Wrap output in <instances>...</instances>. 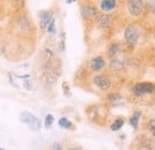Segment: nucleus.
Segmentation results:
<instances>
[{
  "instance_id": "nucleus-12",
  "label": "nucleus",
  "mask_w": 155,
  "mask_h": 150,
  "mask_svg": "<svg viewBox=\"0 0 155 150\" xmlns=\"http://www.w3.org/2000/svg\"><path fill=\"white\" fill-rule=\"evenodd\" d=\"M122 48H123V45H122L120 42H112V43H110V45L106 49V55L110 60L115 58V57H117L120 54Z\"/></svg>"
},
{
  "instance_id": "nucleus-30",
  "label": "nucleus",
  "mask_w": 155,
  "mask_h": 150,
  "mask_svg": "<svg viewBox=\"0 0 155 150\" xmlns=\"http://www.w3.org/2000/svg\"><path fill=\"white\" fill-rule=\"evenodd\" d=\"M0 150H5V149H2V148H0Z\"/></svg>"
},
{
  "instance_id": "nucleus-27",
  "label": "nucleus",
  "mask_w": 155,
  "mask_h": 150,
  "mask_svg": "<svg viewBox=\"0 0 155 150\" xmlns=\"http://www.w3.org/2000/svg\"><path fill=\"white\" fill-rule=\"evenodd\" d=\"M60 51H64V41L60 42Z\"/></svg>"
},
{
  "instance_id": "nucleus-2",
  "label": "nucleus",
  "mask_w": 155,
  "mask_h": 150,
  "mask_svg": "<svg viewBox=\"0 0 155 150\" xmlns=\"http://www.w3.org/2000/svg\"><path fill=\"white\" fill-rule=\"evenodd\" d=\"M155 93V83L149 81L137 82L133 87V94L135 96H144V95H152Z\"/></svg>"
},
{
  "instance_id": "nucleus-13",
  "label": "nucleus",
  "mask_w": 155,
  "mask_h": 150,
  "mask_svg": "<svg viewBox=\"0 0 155 150\" xmlns=\"http://www.w3.org/2000/svg\"><path fill=\"white\" fill-rule=\"evenodd\" d=\"M117 7V0H100L99 8L104 13H110L115 11Z\"/></svg>"
},
{
  "instance_id": "nucleus-19",
  "label": "nucleus",
  "mask_w": 155,
  "mask_h": 150,
  "mask_svg": "<svg viewBox=\"0 0 155 150\" xmlns=\"http://www.w3.org/2000/svg\"><path fill=\"white\" fill-rule=\"evenodd\" d=\"M147 8H148V12L155 17V0H149L147 2Z\"/></svg>"
},
{
  "instance_id": "nucleus-24",
  "label": "nucleus",
  "mask_w": 155,
  "mask_h": 150,
  "mask_svg": "<svg viewBox=\"0 0 155 150\" xmlns=\"http://www.w3.org/2000/svg\"><path fill=\"white\" fill-rule=\"evenodd\" d=\"M62 88L64 90V93H66V95H69V87H68V83H67V82H63Z\"/></svg>"
},
{
  "instance_id": "nucleus-10",
  "label": "nucleus",
  "mask_w": 155,
  "mask_h": 150,
  "mask_svg": "<svg viewBox=\"0 0 155 150\" xmlns=\"http://www.w3.org/2000/svg\"><path fill=\"white\" fill-rule=\"evenodd\" d=\"M107 67L111 72L114 73H119V72H123L127 68V62L123 60V58H118V57H115V58H111L110 62L107 63Z\"/></svg>"
},
{
  "instance_id": "nucleus-8",
  "label": "nucleus",
  "mask_w": 155,
  "mask_h": 150,
  "mask_svg": "<svg viewBox=\"0 0 155 150\" xmlns=\"http://www.w3.org/2000/svg\"><path fill=\"white\" fill-rule=\"evenodd\" d=\"M136 143H137L138 150H154V148H155L154 141H153L152 138L147 137L146 135H141V136L136 139Z\"/></svg>"
},
{
  "instance_id": "nucleus-15",
  "label": "nucleus",
  "mask_w": 155,
  "mask_h": 150,
  "mask_svg": "<svg viewBox=\"0 0 155 150\" xmlns=\"http://www.w3.org/2000/svg\"><path fill=\"white\" fill-rule=\"evenodd\" d=\"M141 116H142V112L141 111H135L134 114L129 118V124L135 129L137 130V128H138V125H140V118H141Z\"/></svg>"
},
{
  "instance_id": "nucleus-6",
  "label": "nucleus",
  "mask_w": 155,
  "mask_h": 150,
  "mask_svg": "<svg viewBox=\"0 0 155 150\" xmlns=\"http://www.w3.org/2000/svg\"><path fill=\"white\" fill-rule=\"evenodd\" d=\"M80 12H81V16L85 20H96L98 18V16L100 15L97 7L93 4H90V2L81 4Z\"/></svg>"
},
{
  "instance_id": "nucleus-22",
  "label": "nucleus",
  "mask_w": 155,
  "mask_h": 150,
  "mask_svg": "<svg viewBox=\"0 0 155 150\" xmlns=\"http://www.w3.org/2000/svg\"><path fill=\"white\" fill-rule=\"evenodd\" d=\"M47 30H48V32H49V34H51V35H55V34H56V28H55V18L51 20V23L49 24V26L47 28Z\"/></svg>"
},
{
  "instance_id": "nucleus-4",
  "label": "nucleus",
  "mask_w": 155,
  "mask_h": 150,
  "mask_svg": "<svg viewBox=\"0 0 155 150\" xmlns=\"http://www.w3.org/2000/svg\"><path fill=\"white\" fill-rule=\"evenodd\" d=\"M19 118L21 120V123L25 124L26 126H29V129H31L32 131H39L41 130V128H42L41 120L31 112H28V111L21 112Z\"/></svg>"
},
{
  "instance_id": "nucleus-20",
  "label": "nucleus",
  "mask_w": 155,
  "mask_h": 150,
  "mask_svg": "<svg viewBox=\"0 0 155 150\" xmlns=\"http://www.w3.org/2000/svg\"><path fill=\"white\" fill-rule=\"evenodd\" d=\"M53 123H54V116H53V114H47V117H45V123H44L45 128H47V129H50L51 125H53Z\"/></svg>"
},
{
  "instance_id": "nucleus-17",
  "label": "nucleus",
  "mask_w": 155,
  "mask_h": 150,
  "mask_svg": "<svg viewBox=\"0 0 155 150\" xmlns=\"http://www.w3.org/2000/svg\"><path fill=\"white\" fill-rule=\"evenodd\" d=\"M123 96L118 92H114V93H110L107 95V101L111 103V104H118L119 101H122Z\"/></svg>"
},
{
  "instance_id": "nucleus-5",
  "label": "nucleus",
  "mask_w": 155,
  "mask_h": 150,
  "mask_svg": "<svg viewBox=\"0 0 155 150\" xmlns=\"http://www.w3.org/2000/svg\"><path fill=\"white\" fill-rule=\"evenodd\" d=\"M92 83L103 92H106L112 87V80L105 74H96L92 77Z\"/></svg>"
},
{
  "instance_id": "nucleus-9",
  "label": "nucleus",
  "mask_w": 155,
  "mask_h": 150,
  "mask_svg": "<svg viewBox=\"0 0 155 150\" xmlns=\"http://www.w3.org/2000/svg\"><path fill=\"white\" fill-rule=\"evenodd\" d=\"M90 68H91V70L92 72H94V73H98V72H101L106 66H107V63H106V61H105V58L101 56V55H99V56H96L93 57V58H91L90 60Z\"/></svg>"
},
{
  "instance_id": "nucleus-14",
  "label": "nucleus",
  "mask_w": 155,
  "mask_h": 150,
  "mask_svg": "<svg viewBox=\"0 0 155 150\" xmlns=\"http://www.w3.org/2000/svg\"><path fill=\"white\" fill-rule=\"evenodd\" d=\"M58 126L62 129H66V130H75L74 124L69 119H67L66 117H62L58 119Z\"/></svg>"
},
{
  "instance_id": "nucleus-7",
  "label": "nucleus",
  "mask_w": 155,
  "mask_h": 150,
  "mask_svg": "<svg viewBox=\"0 0 155 150\" xmlns=\"http://www.w3.org/2000/svg\"><path fill=\"white\" fill-rule=\"evenodd\" d=\"M96 23L98 24V26L100 29H111L114 26V17L109 13H101L98 16V18L96 19Z\"/></svg>"
},
{
  "instance_id": "nucleus-21",
  "label": "nucleus",
  "mask_w": 155,
  "mask_h": 150,
  "mask_svg": "<svg viewBox=\"0 0 155 150\" xmlns=\"http://www.w3.org/2000/svg\"><path fill=\"white\" fill-rule=\"evenodd\" d=\"M11 4L16 7V8H23L24 7V4H25V0H10Z\"/></svg>"
},
{
  "instance_id": "nucleus-29",
  "label": "nucleus",
  "mask_w": 155,
  "mask_h": 150,
  "mask_svg": "<svg viewBox=\"0 0 155 150\" xmlns=\"http://www.w3.org/2000/svg\"><path fill=\"white\" fill-rule=\"evenodd\" d=\"M73 1H74V0H66V2H67V4H72Z\"/></svg>"
},
{
  "instance_id": "nucleus-18",
  "label": "nucleus",
  "mask_w": 155,
  "mask_h": 150,
  "mask_svg": "<svg viewBox=\"0 0 155 150\" xmlns=\"http://www.w3.org/2000/svg\"><path fill=\"white\" fill-rule=\"evenodd\" d=\"M146 126H147V129L150 131V135H152L153 137H155V119H149V120L147 122Z\"/></svg>"
},
{
  "instance_id": "nucleus-11",
  "label": "nucleus",
  "mask_w": 155,
  "mask_h": 150,
  "mask_svg": "<svg viewBox=\"0 0 155 150\" xmlns=\"http://www.w3.org/2000/svg\"><path fill=\"white\" fill-rule=\"evenodd\" d=\"M38 17H39V28L42 30L47 29L49 26V24L51 23L53 20V12L51 11H48V10H44V11H39L38 12Z\"/></svg>"
},
{
  "instance_id": "nucleus-28",
  "label": "nucleus",
  "mask_w": 155,
  "mask_h": 150,
  "mask_svg": "<svg viewBox=\"0 0 155 150\" xmlns=\"http://www.w3.org/2000/svg\"><path fill=\"white\" fill-rule=\"evenodd\" d=\"M69 150H82V149L80 147H74V148H71Z\"/></svg>"
},
{
  "instance_id": "nucleus-1",
  "label": "nucleus",
  "mask_w": 155,
  "mask_h": 150,
  "mask_svg": "<svg viewBox=\"0 0 155 150\" xmlns=\"http://www.w3.org/2000/svg\"><path fill=\"white\" fill-rule=\"evenodd\" d=\"M141 37V29L137 24H129L124 30V39L127 44L131 48H135Z\"/></svg>"
},
{
  "instance_id": "nucleus-25",
  "label": "nucleus",
  "mask_w": 155,
  "mask_h": 150,
  "mask_svg": "<svg viewBox=\"0 0 155 150\" xmlns=\"http://www.w3.org/2000/svg\"><path fill=\"white\" fill-rule=\"evenodd\" d=\"M44 53H45V54H47V55H48L49 57H54V56H55V55H54V51H53V50H50L49 48H45V49H44Z\"/></svg>"
},
{
  "instance_id": "nucleus-3",
  "label": "nucleus",
  "mask_w": 155,
  "mask_h": 150,
  "mask_svg": "<svg viewBox=\"0 0 155 150\" xmlns=\"http://www.w3.org/2000/svg\"><path fill=\"white\" fill-rule=\"evenodd\" d=\"M144 10H146V4L143 0H127V11L131 17L134 18L142 17Z\"/></svg>"
},
{
  "instance_id": "nucleus-23",
  "label": "nucleus",
  "mask_w": 155,
  "mask_h": 150,
  "mask_svg": "<svg viewBox=\"0 0 155 150\" xmlns=\"http://www.w3.org/2000/svg\"><path fill=\"white\" fill-rule=\"evenodd\" d=\"M51 149L53 150H63V147L60 142H54L53 145H51Z\"/></svg>"
},
{
  "instance_id": "nucleus-26",
  "label": "nucleus",
  "mask_w": 155,
  "mask_h": 150,
  "mask_svg": "<svg viewBox=\"0 0 155 150\" xmlns=\"http://www.w3.org/2000/svg\"><path fill=\"white\" fill-rule=\"evenodd\" d=\"M29 83H31V82H30V81H25V82H24V87H25L28 91H30V90L32 88V86H30Z\"/></svg>"
},
{
  "instance_id": "nucleus-16",
  "label": "nucleus",
  "mask_w": 155,
  "mask_h": 150,
  "mask_svg": "<svg viewBox=\"0 0 155 150\" xmlns=\"http://www.w3.org/2000/svg\"><path fill=\"white\" fill-rule=\"evenodd\" d=\"M124 122H125V119H124L123 117H118V118H116V119L111 123L110 129H111L112 131H118V130H120V129L123 128V125H124Z\"/></svg>"
}]
</instances>
